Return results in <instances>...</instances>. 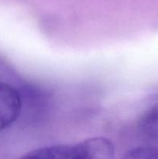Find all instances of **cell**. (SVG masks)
<instances>
[{
  "instance_id": "6da1fadb",
  "label": "cell",
  "mask_w": 158,
  "mask_h": 159,
  "mask_svg": "<svg viewBox=\"0 0 158 159\" xmlns=\"http://www.w3.org/2000/svg\"><path fill=\"white\" fill-rule=\"evenodd\" d=\"M22 107L23 99L18 90L9 84L0 82V131L15 122Z\"/></svg>"
},
{
  "instance_id": "3957f363",
  "label": "cell",
  "mask_w": 158,
  "mask_h": 159,
  "mask_svg": "<svg viewBox=\"0 0 158 159\" xmlns=\"http://www.w3.org/2000/svg\"><path fill=\"white\" fill-rule=\"evenodd\" d=\"M84 158L111 159L114 157V146L105 138H93L81 142Z\"/></svg>"
},
{
  "instance_id": "5b68a950",
  "label": "cell",
  "mask_w": 158,
  "mask_h": 159,
  "mask_svg": "<svg viewBox=\"0 0 158 159\" xmlns=\"http://www.w3.org/2000/svg\"><path fill=\"white\" fill-rule=\"evenodd\" d=\"M127 158L150 159L158 158V149L149 147H141L129 151L126 155Z\"/></svg>"
},
{
  "instance_id": "7a4b0ae2",
  "label": "cell",
  "mask_w": 158,
  "mask_h": 159,
  "mask_svg": "<svg viewBox=\"0 0 158 159\" xmlns=\"http://www.w3.org/2000/svg\"><path fill=\"white\" fill-rule=\"evenodd\" d=\"M25 158L83 159L80 143L75 144H59L43 148L27 153Z\"/></svg>"
},
{
  "instance_id": "277c9868",
  "label": "cell",
  "mask_w": 158,
  "mask_h": 159,
  "mask_svg": "<svg viewBox=\"0 0 158 159\" xmlns=\"http://www.w3.org/2000/svg\"><path fill=\"white\" fill-rule=\"evenodd\" d=\"M139 127L145 136L158 139V103L148 109L141 116Z\"/></svg>"
}]
</instances>
